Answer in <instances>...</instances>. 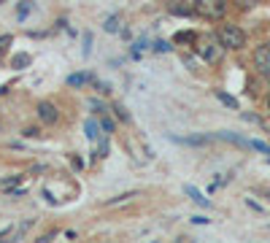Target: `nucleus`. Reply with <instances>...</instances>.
Listing matches in <instances>:
<instances>
[{
    "label": "nucleus",
    "mask_w": 270,
    "mask_h": 243,
    "mask_svg": "<svg viewBox=\"0 0 270 243\" xmlns=\"http://www.w3.org/2000/svg\"><path fill=\"white\" fill-rule=\"evenodd\" d=\"M216 38L222 40V46H224V49H232V52H241V49L249 43V35H246V30H243V27H238V24H232V22H224V24H219V30H216Z\"/></svg>",
    "instance_id": "obj_1"
},
{
    "label": "nucleus",
    "mask_w": 270,
    "mask_h": 243,
    "mask_svg": "<svg viewBox=\"0 0 270 243\" xmlns=\"http://www.w3.org/2000/svg\"><path fill=\"white\" fill-rule=\"evenodd\" d=\"M194 11L206 19H224L227 17V0H194Z\"/></svg>",
    "instance_id": "obj_2"
},
{
    "label": "nucleus",
    "mask_w": 270,
    "mask_h": 243,
    "mask_svg": "<svg viewBox=\"0 0 270 243\" xmlns=\"http://www.w3.org/2000/svg\"><path fill=\"white\" fill-rule=\"evenodd\" d=\"M254 68H257L259 76H270V40L268 43H259L254 49V57H251Z\"/></svg>",
    "instance_id": "obj_3"
},
{
    "label": "nucleus",
    "mask_w": 270,
    "mask_h": 243,
    "mask_svg": "<svg viewBox=\"0 0 270 243\" xmlns=\"http://www.w3.org/2000/svg\"><path fill=\"white\" fill-rule=\"evenodd\" d=\"M168 141H173V143H178V146H194V149H203V146H208L213 138L206 135V133H200V135H168Z\"/></svg>",
    "instance_id": "obj_4"
},
{
    "label": "nucleus",
    "mask_w": 270,
    "mask_h": 243,
    "mask_svg": "<svg viewBox=\"0 0 270 243\" xmlns=\"http://www.w3.org/2000/svg\"><path fill=\"white\" fill-rule=\"evenodd\" d=\"M224 54V46H222V40H213V38H208L203 46H200V57L206 60V62H219V57Z\"/></svg>",
    "instance_id": "obj_5"
},
{
    "label": "nucleus",
    "mask_w": 270,
    "mask_h": 243,
    "mask_svg": "<svg viewBox=\"0 0 270 243\" xmlns=\"http://www.w3.org/2000/svg\"><path fill=\"white\" fill-rule=\"evenodd\" d=\"M36 111H38V119H41L43 124H54V122L59 119V111H57V105H54V103H49V100H41V103L36 105Z\"/></svg>",
    "instance_id": "obj_6"
},
{
    "label": "nucleus",
    "mask_w": 270,
    "mask_h": 243,
    "mask_svg": "<svg viewBox=\"0 0 270 243\" xmlns=\"http://www.w3.org/2000/svg\"><path fill=\"white\" fill-rule=\"evenodd\" d=\"M216 138H219V141H227V143L238 146V149H251V138H243V135L232 133V130H219Z\"/></svg>",
    "instance_id": "obj_7"
},
{
    "label": "nucleus",
    "mask_w": 270,
    "mask_h": 243,
    "mask_svg": "<svg viewBox=\"0 0 270 243\" xmlns=\"http://www.w3.org/2000/svg\"><path fill=\"white\" fill-rule=\"evenodd\" d=\"M184 195H189L192 197V202H197L200 208H211V200H208L203 192L197 189V186H192V184H184Z\"/></svg>",
    "instance_id": "obj_8"
},
{
    "label": "nucleus",
    "mask_w": 270,
    "mask_h": 243,
    "mask_svg": "<svg viewBox=\"0 0 270 243\" xmlns=\"http://www.w3.org/2000/svg\"><path fill=\"white\" fill-rule=\"evenodd\" d=\"M95 79H97L95 73H71L68 79H65V84H68V87H76V89H81L84 84H87V81H95Z\"/></svg>",
    "instance_id": "obj_9"
},
{
    "label": "nucleus",
    "mask_w": 270,
    "mask_h": 243,
    "mask_svg": "<svg viewBox=\"0 0 270 243\" xmlns=\"http://www.w3.org/2000/svg\"><path fill=\"white\" fill-rule=\"evenodd\" d=\"M213 95H216V100H219L222 105H227L230 111H238V108H241V103H238V100H235L232 95H227L224 89H213Z\"/></svg>",
    "instance_id": "obj_10"
},
{
    "label": "nucleus",
    "mask_w": 270,
    "mask_h": 243,
    "mask_svg": "<svg viewBox=\"0 0 270 243\" xmlns=\"http://www.w3.org/2000/svg\"><path fill=\"white\" fill-rule=\"evenodd\" d=\"M100 130H103V127H100V122H97V119H87V122H84V135H87V138L92 141V143L97 141Z\"/></svg>",
    "instance_id": "obj_11"
},
{
    "label": "nucleus",
    "mask_w": 270,
    "mask_h": 243,
    "mask_svg": "<svg viewBox=\"0 0 270 243\" xmlns=\"http://www.w3.org/2000/svg\"><path fill=\"white\" fill-rule=\"evenodd\" d=\"M27 65H33V54H27V52H19V54H14V57H11V68L24 70Z\"/></svg>",
    "instance_id": "obj_12"
},
{
    "label": "nucleus",
    "mask_w": 270,
    "mask_h": 243,
    "mask_svg": "<svg viewBox=\"0 0 270 243\" xmlns=\"http://www.w3.org/2000/svg\"><path fill=\"white\" fill-rule=\"evenodd\" d=\"M171 14H178V17H192V14H197V11H194V6H189V3H184V6H181V0H173V3H171Z\"/></svg>",
    "instance_id": "obj_13"
},
{
    "label": "nucleus",
    "mask_w": 270,
    "mask_h": 243,
    "mask_svg": "<svg viewBox=\"0 0 270 243\" xmlns=\"http://www.w3.org/2000/svg\"><path fill=\"white\" fill-rule=\"evenodd\" d=\"M103 30H106V33H119V30H122V17H119V14H111V17L106 19V22H103Z\"/></svg>",
    "instance_id": "obj_14"
},
{
    "label": "nucleus",
    "mask_w": 270,
    "mask_h": 243,
    "mask_svg": "<svg viewBox=\"0 0 270 243\" xmlns=\"http://www.w3.org/2000/svg\"><path fill=\"white\" fill-rule=\"evenodd\" d=\"M36 8V0H19V6H17V19L19 22H24L27 19V14Z\"/></svg>",
    "instance_id": "obj_15"
},
{
    "label": "nucleus",
    "mask_w": 270,
    "mask_h": 243,
    "mask_svg": "<svg viewBox=\"0 0 270 243\" xmlns=\"http://www.w3.org/2000/svg\"><path fill=\"white\" fill-rule=\"evenodd\" d=\"M133 197H138V192H135V189H130V192H122V195H116V197H111V200H106V205H116V202H127V200H133Z\"/></svg>",
    "instance_id": "obj_16"
},
{
    "label": "nucleus",
    "mask_w": 270,
    "mask_h": 243,
    "mask_svg": "<svg viewBox=\"0 0 270 243\" xmlns=\"http://www.w3.org/2000/svg\"><path fill=\"white\" fill-rule=\"evenodd\" d=\"M92 54V33H84V38H81V57H89Z\"/></svg>",
    "instance_id": "obj_17"
},
{
    "label": "nucleus",
    "mask_w": 270,
    "mask_h": 243,
    "mask_svg": "<svg viewBox=\"0 0 270 243\" xmlns=\"http://www.w3.org/2000/svg\"><path fill=\"white\" fill-rule=\"evenodd\" d=\"M143 49H149V38H143V35H141V38H138V40L133 43V57L138 60V57H141Z\"/></svg>",
    "instance_id": "obj_18"
},
{
    "label": "nucleus",
    "mask_w": 270,
    "mask_h": 243,
    "mask_svg": "<svg viewBox=\"0 0 270 243\" xmlns=\"http://www.w3.org/2000/svg\"><path fill=\"white\" fill-rule=\"evenodd\" d=\"M89 108L100 116V114H106V111H108V105L103 103V100H97V98H89Z\"/></svg>",
    "instance_id": "obj_19"
},
{
    "label": "nucleus",
    "mask_w": 270,
    "mask_h": 243,
    "mask_svg": "<svg viewBox=\"0 0 270 243\" xmlns=\"http://www.w3.org/2000/svg\"><path fill=\"white\" fill-rule=\"evenodd\" d=\"M114 114H116V116H119V119H122V122H124V124H127V122H133V116H130V114H127V108H124V105H122V103H114Z\"/></svg>",
    "instance_id": "obj_20"
},
{
    "label": "nucleus",
    "mask_w": 270,
    "mask_h": 243,
    "mask_svg": "<svg viewBox=\"0 0 270 243\" xmlns=\"http://www.w3.org/2000/svg\"><path fill=\"white\" fill-rule=\"evenodd\" d=\"M100 127H103V133H106V135H111L114 130H116V124H114V119H108V116L100 114Z\"/></svg>",
    "instance_id": "obj_21"
},
{
    "label": "nucleus",
    "mask_w": 270,
    "mask_h": 243,
    "mask_svg": "<svg viewBox=\"0 0 270 243\" xmlns=\"http://www.w3.org/2000/svg\"><path fill=\"white\" fill-rule=\"evenodd\" d=\"M11 43H14V35H11V33L0 35V57H3V54L8 52V46H11Z\"/></svg>",
    "instance_id": "obj_22"
},
{
    "label": "nucleus",
    "mask_w": 270,
    "mask_h": 243,
    "mask_svg": "<svg viewBox=\"0 0 270 243\" xmlns=\"http://www.w3.org/2000/svg\"><path fill=\"white\" fill-rule=\"evenodd\" d=\"M152 49H154L157 54H168L173 46H171V40H154V46H152Z\"/></svg>",
    "instance_id": "obj_23"
},
{
    "label": "nucleus",
    "mask_w": 270,
    "mask_h": 243,
    "mask_svg": "<svg viewBox=\"0 0 270 243\" xmlns=\"http://www.w3.org/2000/svg\"><path fill=\"white\" fill-rule=\"evenodd\" d=\"M251 149L254 151H262V154H270V146L262 143V141H254V138H251Z\"/></svg>",
    "instance_id": "obj_24"
},
{
    "label": "nucleus",
    "mask_w": 270,
    "mask_h": 243,
    "mask_svg": "<svg viewBox=\"0 0 270 243\" xmlns=\"http://www.w3.org/2000/svg\"><path fill=\"white\" fill-rule=\"evenodd\" d=\"M95 87H97V92H103V95L111 92V84H108V81H97V79H95Z\"/></svg>",
    "instance_id": "obj_25"
},
{
    "label": "nucleus",
    "mask_w": 270,
    "mask_h": 243,
    "mask_svg": "<svg viewBox=\"0 0 270 243\" xmlns=\"http://www.w3.org/2000/svg\"><path fill=\"white\" fill-rule=\"evenodd\" d=\"M22 135H24V138H38V135H41V130H38V127H24Z\"/></svg>",
    "instance_id": "obj_26"
},
{
    "label": "nucleus",
    "mask_w": 270,
    "mask_h": 243,
    "mask_svg": "<svg viewBox=\"0 0 270 243\" xmlns=\"http://www.w3.org/2000/svg\"><path fill=\"white\" fill-rule=\"evenodd\" d=\"M238 6H243V8H254V6H259L262 0H235Z\"/></svg>",
    "instance_id": "obj_27"
},
{
    "label": "nucleus",
    "mask_w": 270,
    "mask_h": 243,
    "mask_svg": "<svg viewBox=\"0 0 270 243\" xmlns=\"http://www.w3.org/2000/svg\"><path fill=\"white\" fill-rule=\"evenodd\" d=\"M192 224H211V219H206V216H192Z\"/></svg>",
    "instance_id": "obj_28"
},
{
    "label": "nucleus",
    "mask_w": 270,
    "mask_h": 243,
    "mask_svg": "<svg viewBox=\"0 0 270 243\" xmlns=\"http://www.w3.org/2000/svg\"><path fill=\"white\" fill-rule=\"evenodd\" d=\"M71 162H73V168H76V170H78V168H84V162L78 160V157H71Z\"/></svg>",
    "instance_id": "obj_29"
},
{
    "label": "nucleus",
    "mask_w": 270,
    "mask_h": 243,
    "mask_svg": "<svg viewBox=\"0 0 270 243\" xmlns=\"http://www.w3.org/2000/svg\"><path fill=\"white\" fill-rule=\"evenodd\" d=\"M246 122H259V116H254V114H241Z\"/></svg>",
    "instance_id": "obj_30"
},
{
    "label": "nucleus",
    "mask_w": 270,
    "mask_h": 243,
    "mask_svg": "<svg viewBox=\"0 0 270 243\" xmlns=\"http://www.w3.org/2000/svg\"><path fill=\"white\" fill-rule=\"evenodd\" d=\"M0 3H3V0H0Z\"/></svg>",
    "instance_id": "obj_31"
}]
</instances>
